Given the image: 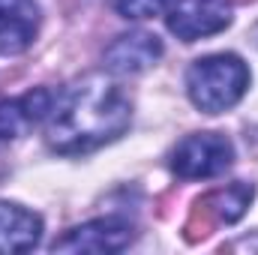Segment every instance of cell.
Instances as JSON below:
<instances>
[{"label":"cell","instance_id":"cell-1","mask_svg":"<svg viewBox=\"0 0 258 255\" xmlns=\"http://www.w3.org/2000/svg\"><path fill=\"white\" fill-rule=\"evenodd\" d=\"M129 120L132 102L126 93L105 75H87L51 108L45 138L51 150L66 156L90 153L123 135Z\"/></svg>","mask_w":258,"mask_h":255},{"label":"cell","instance_id":"cell-2","mask_svg":"<svg viewBox=\"0 0 258 255\" xmlns=\"http://www.w3.org/2000/svg\"><path fill=\"white\" fill-rule=\"evenodd\" d=\"M249 66L237 54H207L198 57L186 72V93L204 114H222L234 108L249 90Z\"/></svg>","mask_w":258,"mask_h":255},{"label":"cell","instance_id":"cell-3","mask_svg":"<svg viewBox=\"0 0 258 255\" xmlns=\"http://www.w3.org/2000/svg\"><path fill=\"white\" fill-rule=\"evenodd\" d=\"M234 147L219 132H192L186 135L171 156V168L183 180H210L231 168Z\"/></svg>","mask_w":258,"mask_h":255},{"label":"cell","instance_id":"cell-4","mask_svg":"<svg viewBox=\"0 0 258 255\" xmlns=\"http://www.w3.org/2000/svg\"><path fill=\"white\" fill-rule=\"evenodd\" d=\"M168 30L183 39H207L231 24V3L228 0H171L168 12Z\"/></svg>","mask_w":258,"mask_h":255},{"label":"cell","instance_id":"cell-5","mask_svg":"<svg viewBox=\"0 0 258 255\" xmlns=\"http://www.w3.org/2000/svg\"><path fill=\"white\" fill-rule=\"evenodd\" d=\"M132 240V228L123 219H93L78 228H69L54 240V252H120Z\"/></svg>","mask_w":258,"mask_h":255},{"label":"cell","instance_id":"cell-6","mask_svg":"<svg viewBox=\"0 0 258 255\" xmlns=\"http://www.w3.org/2000/svg\"><path fill=\"white\" fill-rule=\"evenodd\" d=\"M39 21L36 0H0V54L15 57L27 51L39 33Z\"/></svg>","mask_w":258,"mask_h":255},{"label":"cell","instance_id":"cell-7","mask_svg":"<svg viewBox=\"0 0 258 255\" xmlns=\"http://www.w3.org/2000/svg\"><path fill=\"white\" fill-rule=\"evenodd\" d=\"M159 57H162L159 36L144 33V30H132V33L117 36L105 48V69L111 75H138V72L150 69Z\"/></svg>","mask_w":258,"mask_h":255},{"label":"cell","instance_id":"cell-8","mask_svg":"<svg viewBox=\"0 0 258 255\" xmlns=\"http://www.w3.org/2000/svg\"><path fill=\"white\" fill-rule=\"evenodd\" d=\"M54 108V96L48 90H27L15 99L0 102V141L18 138L36 123H42Z\"/></svg>","mask_w":258,"mask_h":255},{"label":"cell","instance_id":"cell-9","mask_svg":"<svg viewBox=\"0 0 258 255\" xmlns=\"http://www.w3.org/2000/svg\"><path fill=\"white\" fill-rule=\"evenodd\" d=\"M42 237V219L15 204V201H0V252H30Z\"/></svg>","mask_w":258,"mask_h":255},{"label":"cell","instance_id":"cell-10","mask_svg":"<svg viewBox=\"0 0 258 255\" xmlns=\"http://www.w3.org/2000/svg\"><path fill=\"white\" fill-rule=\"evenodd\" d=\"M252 195H255L252 186H246V183H234V186H228V189H216L204 204H207V210H213L216 222H225V225H228V222H237V219L246 213Z\"/></svg>","mask_w":258,"mask_h":255},{"label":"cell","instance_id":"cell-11","mask_svg":"<svg viewBox=\"0 0 258 255\" xmlns=\"http://www.w3.org/2000/svg\"><path fill=\"white\" fill-rule=\"evenodd\" d=\"M114 6H117V12L123 15V18H153V15H162V12H168V6H171V0H114Z\"/></svg>","mask_w":258,"mask_h":255},{"label":"cell","instance_id":"cell-12","mask_svg":"<svg viewBox=\"0 0 258 255\" xmlns=\"http://www.w3.org/2000/svg\"><path fill=\"white\" fill-rule=\"evenodd\" d=\"M252 36H255V45H258V27H255V33H252Z\"/></svg>","mask_w":258,"mask_h":255}]
</instances>
